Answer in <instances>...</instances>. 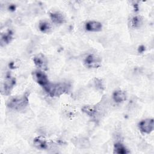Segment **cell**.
Segmentation results:
<instances>
[{
  "instance_id": "obj_1",
  "label": "cell",
  "mask_w": 154,
  "mask_h": 154,
  "mask_svg": "<svg viewBox=\"0 0 154 154\" xmlns=\"http://www.w3.org/2000/svg\"><path fill=\"white\" fill-rule=\"evenodd\" d=\"M45 91L51 97H58L64 93H67L70 86L65 83H50L48 82L43 87Z\"/></svg>"
},
{
  "instance_id": "obj_2",
  "label": "cell",
  "mask_w": 154,
  "mask_h": 154,
  "mask_svg": "<svg viewBox=\"0 0 154 154\" xmlns=\"http://www.w3.org/2000/svg\"><path fill=\"white\" fill-rule=\"evenodd\" d=\"M28 104V94H25L21 96L11 98L7 102V106L12 109L20 111L24 109Z\"/></svg>"
},
{
  "instance_id": "obj_3",
  "label": "cell",
  "mask_w": 154,
  "mask_h": 154,
  "mask_svg": "<svg viewBox=\"0 0 154 154\" xmlns=\"http://www.w3.org/2000/svg\"><path fill=\"white\" fill-rule=\"evenodd\" d=\"M84 64L88 68H97L101 66V59L95 54H90L84 60Z\"/></svg>"
},
{
  "instance_id": "obj_4",
  "label": "cell",
  "mask_w": 154,
  "mask_h": 154,
  "mask_svg": "<svg viewBox=\"0 0 154 154\" xmlns=\"http://www.w3.org/2000/svg\"><path fill=\"white\" fill-rule=\"evenodd\" d=\"M15 84V79L10 76L6 78L5 80L1 83V92L4 95H7L10 93Z\"/></svg>"
},
{
  "instance_id": "obj_5",
  "label": "cell",
  "mask_w": 154,
  "mask_h": 154,
  "mask_svg": "<svg viewBox=\"0 0 154 154\" xmlns=\"http://www.w3.org/2000/svg\"><path fill=\"white\" fill-rule=\"evenodd\" d=\"M153 126L154 123L153 119H147L139 123L140 131L145 134H150L153 130Z\"/></svg>"
},
{
  "instance_id": "obj_6",
  "label": "cell",
  "mask_w": 154,
  "mask_h": 154,
  "mask_svg": "<svg viewBox=\"0 0 154 154\" xmlns=\"http://www.w3.org/2000/svg\"><path fill=\"white\" fill-rule=\"evenodd\" d=\"M32 76L34 79L42 87H44L49 82L47 76L43 71L40 70L34 71L32 72Z\"/></svg>"
},
{
  "instance_id": "obj_7",
  "label": "cell",
  "mask_w": 154,
  "mask_h": 154,
  "mask_svg": "<svg viewBox=\"0 0 154 154\" xmlns=\"http://www.w3.org/2000/svg\"><path fill=\"white\" fill-rule=\"evenodd\" d=\"M33 61L35 66L41 70H46L48 69V61L45 57L40 54L35 55L33 58Z\"/></svg>"
},
{
  "instance_id": "obj_8",
  "label": "cell",
  "mask_w": 154,
  "mask_h": 154,
  "mask_svg": "<svg viewBox=\"0 0 154 154\" xmlns=\"http://www.w3.org/2000/svg\"><path fill=\"white\" fill-rule=\"evenodd\" d=\"M85 28L88 31L98 32L102 30V25L97 21H89L85 23Z\"/></svg>"
},
{
  "instance_id": "obj_9",
  "label": "cell",
  "mask_w": 154,
  "mask_h": 154,
  "mask_svg": "<svg viewBox=\"0 0 154 154\" xmlns=\"http://www.w3.org/2000/svg\"><path fill=\"white\" fill-rule=\"evenodd\" d=\"M34 146L38 149L46 150L49 147L48 141L42 137H37L34 140Z\"/></svg>"
},
{
  "instance_id": "obj_10",
  "label": "cell",
  "mask_w": 154,
  "mask_h": 154,
  "mask_svg": "<svg viewBox=\"0 0 154 154\" xmlns=\"http://www.w3.org/2000/svg\"><path fill=\"white\" fill-rule=\"evenodd\" d=\"M50 17L52 21L57 24H61L64 23L66 21V18L64 16L62 13L57 11L51 13Z\"/></svg>"
},
{
  "instance_id": "obj_11",
  "label": "cell",
  "mask_w": 154,
  "mask_h": 154,
  "mask_svg": "<svg viewBox=\"0 0 154 154\" xmlns=\"http://www.w3.org/2000/svg\"><path fill=\"white\" fill-rule=\"evenodd\" d=\"M13 39V33L11 31L8 30L4 33L1 34V45L2 46L3 45L9 43Z\"/></svg>"
},
{
  "instance_id": "obj_12",
  "label": "cell",
  "mask_w": 154,
  "mask_h": 154,
  "mask_svg": "<svg viewBox=\"0 0 154 154\" xmlns=\"http://www.w3.org/2000/svg\"><path fill=\"white\" fill-rule=\"evenodd\" d=\"M113 100L117 103L122 102L126 100V94L125 91L119 90L115 91L112 94Z\"/></svg>"
},
{
  "instance_id": "obj_13",
  "label": "cell",
  "mask_w": 154,
  "mask_h": 154,
  "mask_svg": "<svg viewBox=\"0 0 154 154\" xmlns=\"http://www.w3.org/2000/svg\"><path fill=\"white\" fill-rule=\"evenodd\" d=\"M114 153L117 154H126L129 153V151L122 143H116L114 146Z\"/></svg>"
},
{
  "instance_id": "obj_14",
  "label": "cell",
  "mask_w": 154,
  "mask_h": 154,
  "mask_svg": "<svg viewBox=\"0 0 154 154\" xmlns=\"http://www.w3.org/2000/svg\"><path fill=\"white\" fill-rule=\"evenodd\" d=\"M38 28L42 32L48 33L51 30L52 26L46 20H42L38 24Z\"/></svg>"
},
{
  "instance_id": "obj_15",
  "label": "cell",
  "mask_w": 154,
  "mask_h": 154,
  "mask_svg": "<svg viewBox=\"0 0 154 154\" xmlns=\"http://www.w3.org/2000/svg\"><path fill=\"white\" fill-rule=\"evenodd\" d=\"M143 23V19L141 17L137 16H134V17L132 18L131 20V25L132 27L136 28H139Z\"/></svg>"
},
{
  "instance_id": "obj_16",
  "label": "cell",
  "mask_w": 154,
  "mask_h": 154,
  "mask_svg": "<svg viewBox=\"0 0 154 154\" xmlns=\"http://www.w3.org/2000/svg\"><path fill=\"white\" fill-rule=\"evenodd\" d=\"M96 108L91 106H85L82 108V111L90 117H93L96 114Z\"/></svg>"
},
{
  "instance_id": "obj_17",
  "label": "cell",
  "mask_w": 154,
  "mask_h": 154,
  "mask_svg": "<svg viewBox=\"0 0 154 154\" xmlns=\"http://www.w3.org/2000/svg\"><path fill=\"white\" fill-rule=\"evenodd\" d=\"M95 84H96V86L97 88H100V89H102V88H103V85L102 82H101L100 80H99V79H97L96 81H95Z\"/></svg>"
}]
</instances>
